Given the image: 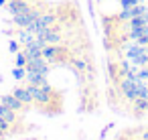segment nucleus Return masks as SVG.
I'll return each instance as SVG.
<instances>
[{"mask_svg": "<svg viewBox=\"0 0 148 140\" xmlns=\"http://www.w3.org/2000/svg\"><path fill=\"white\" fill-rule=\"evenodd\" d=\"M2 104H4V106H8V108H10V110H14V112L23 110V106H25V104H23V102H21V100H18L14 93H10V95H4V97H2Z\"/></svg>", "mask_w": 148, "mask_h": 140, "instance_id": "obj_2", "label": "nucleus"}, {"mask_svg": "<svg viewBox=\"0 0 148 140\" xmlns=\"http://www.w3.org/2000/svg\"><path fill=\"white\" fill-rule=\"evenodd\" d=\"M12 93H14L23 104H33V93H31L29 85H27V87H14V89H12Z\"/></svg>", "mask_w": 148, "mask_h": 140, "instance_id": "obj_1", "label": "nucleus"}, {"mask_svg": "<svg viewBox=\"0 0 148 140\" xmlns=\"http://www.w3.org/2000/svg\"><path fill=\"white\" fill-rule=\"evenodd\" d=\"M6 4V0H0V6H4Z\"/></svg>", "mask_w": 148, "mask_h": 140, "instance_id": "obj_3", "label": "nucleus"}]
</instances>
